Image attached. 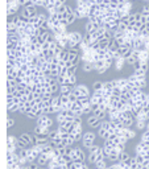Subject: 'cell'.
Returning <instances> with one entry per match:
<instances>
[{
	"label": "cell",
	"mask_w": 149,
	"mask_h": 169,
	"mask_svg": "<svg viewBox=\"0 0 149 169\" xmlns=\"http://www.w3.org/2000/svg\"><path fill=\"white\" fill-rule=\"evenodd\" d=\"M85 34H82L79 30H73V32L67 33V49L73 48H79L81 42L83 41Z\"/></svg>",
	"instance_id": "6da1fadb"
},
{
	"label": "cell",
	"mask_w": 149,
	"mask_h": 169,
	"mask_svg": "<svg viewBox=\"0 0 149 169\" xmlns=\"http://www.w3.org/2000/svg\"><path fill=\"white\" fill-rule=\"evenodd\" d=\"M96 133L93 132V131H86V132H83V137H82V147L83 148H87L89 149L91 145H94L95 144V140H96Z\"/></svg>",
	"instance_id": "7a4b0ae2"
},
{
	"label": "cell",
	"mask_w": 149,
	"mask_h": 169,
	"mask_svg": "<svg viewBox=\"0 0 149 169\" xmlns=\"http://www.w3.org/2000/svg\"><path fill=\"white\" fill-rule=\"evenodd\" d=\"M36 124L37 126H41V127H48L52 130V127L54 126V120L50 118V115H46V114H42L40 118L36 119Z\"/></svg>",
	"instance_id": "3957f363"
},
{
	"label": "cell",
	"mask_w": 149,
	"mask_h": 169,
	"mask_svg": "<svg viewBox=\"0 0 149 169\" xmlns=\"http://www.w3.org/2000/svg\"><path fill=\"white\" fill-rule=\"evenodd\" d=\"M74 94H77L78 96L79 95H85V96H91V91L87 84L85 83H79V84H75L74 86V90H73Z\"/></svg>",
	"instance_id": "277c9868"
},
{
	"label": "cell",
	"mask_w": 149,
	"mask_h": 169,
	"mask_svg": "<svg viewBox=\"0 0 149 169\" xmlns=\"http://www.w3.org/2000/svg\"><path fill=\"white\" fill-rule=\"evenodd\" d=\"M40 155H41V153H38L37 151L33 148V145H32V147H28V149H27V160H28L29 164L36 163Z\"/></svg>",
	"instance_id": "5b68a950"
},
{
	"label": "cell",
	"mask_w": 149,
	"mask_h": 169,
	"mask_svg": "<svg viewBox=\"0 0 149 169\" xmlns=\"http://www.w3.org/2000/svg\"><path fill=\"white\" fill-rule=\"evenodd\" d=\"M20 6H19V3L16 2H12V3H7V16H13L17 13V11L20 10Z\"/></svg>",
	"instance_id": "8992f818"
},
{
	"label": "cell",
	"mask_w": 149,
	"mask_h": 169,
	"mask_svg": "<svg viewBox=\"0 0 149 169\" xmlns=\"http://www.w3.org/2000/svg\"><path fill=\"white\" fill-rule=\"evenodd\" d=\"M100 122H102V120H100L98 116H95L94 114H91V115L87 116V126L91 127V128H98Z\"/></svg>",
	"instance_id": "52a82bcc"
},
{
	"label": "cell",
	"mask_w": 149,
	"mask_h": 169,
	"mask_svg": "<svg viewBox=\"0 0 149 169\" xmlns=\"http://www.w3.org/2000/svg\"><path fill=\"white\" fill-rule=\"evenodd\" d=\"M49 143V137L46 135H34V145H46Z\"/></svg>",
	"instance_id": "ba28073f"
},
{
	"label": "cell",
	"mask_w": 149,
	"mask_h": 169,
	"mask_svg": "<svg viewBox=\"0 0 149 169\" xmlns=\"http://www.w3.org/2000/svg\"><path fill=\"white\" fill-rule=\"evenodd\" d=\"M121 135L125 136L128 140H133L135 137H136V131L132 130V128H127V127H124V128H123V131H121Z\"/></svg>",
	"instance_id": "9c48e42d"
},
{
	"label": "cell",
	"mask_w": 149,
	"mask_h": 169,
	"mask_svg": "<svg viewBox=\"0 0 149 169\" xmlns=\"http://www.w3.org/2000/svg\"><path fill=\"white\" fill-rule=\"evenodd\" d=\"M124 65H127V61L123 56H120L119 58H116L115 61H113V66H115V69L117 70V72H120V70H123V68H124Z\"/></svg>",
	"instance_id": "30bf717a"
},
{
	"label": "cell",
	"mask_w": 149,
	"mask_h": 169,
	"mask_svg": "<svg viewBox=\"0 0 149 169\" xmlns=\"http://www.w3.org/2000/svg\"><path fill=\"white\" fill-rule=\"evenodd\" d=\"M49 156H48V155H45V153H41L40 156H38V159H37V164L40 167H44V168H46L48 167V164H49Z\"/></svg>",
	"instance_id": "8fae6325"
},
{
	"label": "cell",
	"mask_w": 149,
	"mask_h": 169,
	"mask_svg": "<svg viewBox=\"0 0 149 169\" xmlns=\"http://www.w3.org/2000/svg\"><path fill=\"white\" fill-rule=\"evenodd\" d=\"M74 90V86H70V84H62L59 87V95H70Z\"/></svg>",
	"instance_id": "7c38bea8"
},
{
	"label": "cell",
	"mask_w": 149,
	"mask_h": 169,
	"mask_svg": "<svg viewBox=\"0 0 149 169\" xmlns=\"http://www.w3.org/2000/svg\"><path fill=\"white\" fill-rule=\"evenodd\" d=\"M115 87H116V81H115V79H112V81H104L103 82V90H106V91L112 92V90Z\"/></svg>",
	"instance_id": "4fadbf2b"
},
{
	"label": "cell",
	"mask_w": 149,
	"mask_h": 169,
	"mask_svg": "<svg viewBox=\"0 0 149 169\" xmlns=\"http://www.w3.org/2000/svg\"><path fill=\"white\" fill-rule=\"evenodd\" d=\"M116 81V87L120 88V90H124V88L128 87V78H119L115 79Z\"/></svg>",
	"instance_id": "5bb4252c"
},
{
	"label": "cell",
	"mask_w": 149,
	"mask_h": 169,
	"mask_svg": "<svg viewBox=\"0 0 149 169\" xmlns=\"http://www.w3.org/2000/svg\"><path fill=\"white\" fill-rule=\"evenodd\" d=\"M82 70L83 73H91L94 72V64L93 62H82Z\"/></svg>",
	"instance_id": "9a60e30c"
},
{
	"label": "cell",
	"mask_w": 149,
	"mask_h": 169,
	"mask_svg": "<svg viewBox=\"0 0 149 169\" xmlns=\"http://www.w3.org/2000/svg\"><path fill=\"white\" fill-rule=\"evenodd\" d=\"M135 120L136 122H149V115H147L144 111H141L137 115H135Z\"/></svg>",
	"instance_id": "2e32d148"
},
{
	"label": "cell",
	"mask_w": 149,
	"mask_h": 169,
	"mask_svg": "<svg viewBox=\"0 0 149 169\" xmlns=\"http://www.w3.org/2000/svg\"><path fill=\"white\" fill-rule=\"evenodd\" d=\"M95 169H108V160L107 159H103V160H99L98 163L95 164Z\"/></svg>",
	"instance_id": "e0dca14e"
},
{
	"label": "cell",
	"mask_w": 149,
	"mask_h": 169,
	"mask_svg": "<svg viewBox=\"0 0 149 169\" xmlns=\"http://www.w3.org/2000/svg\"><path fill=\"white\" fill-rule=\"evenodd\" d=\"M119 8H120V10H124V11H125L127 13H128V15H131V13H132V12H131V11H132V10H133V3H132V2H131V0H129V2H128V3L123 4V6H120ZM119 8H117V10H119Z\"/></svg>",
	"instance_id": "ac0fdd59"
},
{
	"label": "cell",
	"mask_w": 149,
	"mask_h": 169,
	"mask_svg": "<svg viewBox=\"0 0 149 169\" xmlns=\"http://www.w3.org/2000/svg\"><path fill=\"white\" fill-rule=\"evenodd\" d=\"M95 30V26L93 24V21H90V20H87L86 21V24H85V33L87 34H91Z\"/></svg>",
	"instance_id": "d6986e66"
},
{
	"label": "cell",
	"mask_w": 149,
	"mask_h": 169,
	"mask_svg": "<svg viewBox=\"0 0 149 169\" xmlns=\"http://www.w3.org/2000/svg\"><path fill=\"white\" fill-rule=\"evenodd\" d=\"M139 61L141 62H149V52L148 50H140V54H139Z\"/></svg>",
	"instance_id": "ffe728a7"
},
{
	"label": "cell",
	"mask_w": 149,
	"mask_h": 169,
	"mask_svg": "<svg viewBox=\"0 0 149 169\" xmlns=\"http://www.w3.org/2000/svg\"><path fill=\"white\" fill-rule=\"evenodd\" d=\"M129 167L132 168V169H141V165L139 164V160H137V157H136V156L131 157V160H129Z\"/></svg>",
	"instance_id": "44dd1931"
},
{
	"label": "cell",
	"mask_w": 149,
	"mask_h": 169,
	"mask_svg": "<svg viewBox=\"0 0 149 169\" xmlns=\"http://www.w3.org/2000/svg\"><path fill=\"white\" fill-rule=\"evenodd\" d=\"M112 149H113V147H112V145L106 144V143L103 144V147H102V151H103V155H104V156H106V159L109 156V153L112 152Z\"/></svg>",
	"instance_id": "7402d4cb"
},
{
	"label": "cell",
	"mask_w": 149,
	"mask_h": 169,
	"mask_svg": "<svg viewBox=\"0 0 149 169\" xmlns=\"http://www.w3.org/2000/svg\"><path fill=\"white\" fill-rule=\"evenodd\" d=\"M15 124H16V119L12 116L11 114H8V116H7V128H8V130H11V128L15 127Z\"/></svg>",
	"instance_id": "603a6c76"
},
{
	"label": "cell",
	"mask_w": 149,
	"mask_h": 169,
	"mask_svg": "<svg viewBox=\"0 0 149 169\" xmlns=\"http://www.w3.org/2000/svg\"><path fill=\"white\" fill-rule=\"evenodd\" d=\"M129 160H131V156H129V153L127 152V151H124V152H121V153H120V156H119V161L129 164Z\"/></svg>",
	"instance_id": "cb8c5ba5"
},
{
	"label": "cell",
	"mask_w": 149,
	"mask_h": 169,
	"mask_svg": "<svg viewBox=\"0 0 149 169\" xmlns=\"http://www.w3.org/2000/svg\"><path fill=\"white\" fill-rule=\"evenodd\" d=\"M69 54H70V50L69 49H63L62 52L59 53V56H58V58L61 60V61H69Z\"/></svg>",
	"instance_id": "d4e9b609"
},
{
	"label": "cell",
	"mask_w": 149,
	"mask_h": 169,
	"mask_svg": "<svg viewBox=\"0 0 149 169\" xmlns=\"http://www.w3.org/2000/svg\"><path fill=\"white\" fill-rule=\"evenodd\" d=\"M77 82H78V77H77V74H71V75H69L66 84H70V86H75V84H78Z\"/></svg>",
	"instance_id": "484cf974"
},
{
	"label": "cell",
	"mask_w": 149,
	"mask_h": 169,
	"mask_svg": "<svg viewBox=\"0 0 149 169\" xmlns=\"http://www.w3.org/2000/svg\"><path fill=\"white\" fill-rule=\"evenodd\" d=\"M129 50H131V48H129L128 44H123V45H120L119 49H117V52L120 53V56H124L125 53H128Z\"/></svg>",
	"instance_id": "4316f807"
},
{
	"label": "cell",
	"mask_w": 149,
	"mask_h": 169,
	"mask_svg": "<svg viewBox=\"0 0 149 169\" xmlns=\"http://www.w3.org/2000/svg\"><path fill=\"white\" fill-rule=\"evenodd\" d=\"M7 145H17V136H13L10 133L7 136Z\"/></svg>",
	"instance_id": "83f0119b"
},
{
	"label": "cell",
	"mask_w": 149,
	"mask_h": 169,
	"mask_svg": "<svg viewBox=\"0 0 149 169\" xmlns=\"http://www.w3.org/2000/svg\"><path fill=\"white\" fill-rule=\"evenodd\" d=\"M143 111V103H133L132 104V112L133 115H137L139 112Z\"/></svg>",
	"instance_id": "f1b7e54d"
},
{
	"label": "cell",
	"mask_w": 149,
	"mask_h": 169,
	"mask_svg": "<svg viewBox=\"0 0 149 169\" xmlns=\"http://www.w3.org/2000/svg\"><path fill=\"white\" fill-rule=\"evenodd\" d=\"M93 90L94 91L103 90V81H94L93 82Z\"/></svg>",
	"instance_id": "f546056e"
},
{
	"label": "cell",
	"mask_w": 149,
	"mask_h": 169,
	"mask_svg": "<svg viewBox=\"0 0 149 169\" xmlns=\"http://www.w3.org/2000/svg\"><path fill=\"white\" fill-rule=\"evenodd\" d=\"M147 123L148 122H136V130L137 131H145L147 130Z\"/></svg>",
	"instance_id": "4dcf8cb0"
},
{
	"label": "cell",
	"mask_w": 149,
	"mask_h": 169,
	"mask_svg": "<svg viewBox=\"0 0 149 169\" xmlns=\"http://www.w3.org/2000/svg\"><path fill=\"white\" fill-rule=\"evenodd\" d=\"M87 151H89V153H99V152H102V147L94 144V145H91Z\"/></svg>",
	"instance_id": "1f68e13d"
},
{
	"label": "cell",
	"mask_w": 149,
	"mask_h": 169,
	"mask_svg": "<svg viewBox=\"0 0 149 169\" xmlns=\"http://www.w3.org/2000/svg\"><path fill=\"white\" fill-rule=\"evenodd\" d=\"M140 62H141V61H140ZM148 70H149V64H148V62H141L140 70H136V72H141V73H144V74H147Z\"/></svg>",
	"instance_id": "d6a6232c"
},
{
	"label": "cell",
	"mask_w": 149,
	"mask_h": 169,
	"mask_svg": "<svg viewBox=\"0 0 149 169\" xmlns=\"http://www.w3.org/2000/svg\"><path fill=\"white\" fill-rule=\"evenodd\" d=\"M102 68H106V66H104V60H99V61H95V62H94L95 72H98V70L102 69Z\"/></svg>",
	"instance_id": "836d02e7"
},
{
	"label": "cell",
	"mask_w": 149,
	"mask_h": 169,
	"mask_svg": "<svg viewBox=\"0 0 149 169\" xmlns=\"http://www.w3.org/2000/svg\"><path fill=\"white\" fill-rule=\"evenodd\" d=\"M75 20H77V16H75V15H74V13H73V15H70V16L67 17V19L63 21V23H65V24H66V25L69 26V25L74 24V21H75Z\"/></svg>",
	"instance_id": "e575fe53"
},
{
	"label": "cell",
	"mask_w": 149,
	"mask_h": 169,
	"mask_svg": "<svg viewBox=\"0 0 149 169\" xmlns=\"http://www.w3.org/2000/svg\"><path fill=\"white\" fill-rule=\"evenodd\" d=\"M78 68H79V64H73V65H71V68H69V69H67L69 75H71V74H77Z\"/></svg>",
	"instance_id": "d590c367"
},
{
	"label": "cell",
	"mask_w": 149,
	"mask_h": 169,
	"mask_svg": "<svg viewBox=\"0 0 149 169\" xmlns=\"http://www.w3.org/2000/svg\"><path fill=\"white\" fill-rule=\"evenodd\" d=\"M25 116H27L28 119H30V120H36V119H37V115H36V112H34V111H32V110L28 111V112L25 114Z\"/></svg>",
	"instance_id": "8d00e7d4"
},
{
	"label": "cell",
	"mask_w": 149,
	"mask_h": 169,
	"mask_svg": "<svg viewBox=\"0 0 149 169\" xmlns=\"http://www.w3.org/2000/svg\"><path fill=\"white\" fill-rule=\"evenodd\" d=\"M125 61H127V65H129V66H133V65H135V64H136V62H137L139 60H137V58H136V57H133V56H131V57H129V58H127Z\"/></svg>",
	"instance_id": "74e56055"
},
{
	"label": "cell",
	"mask_w": 149,
	"mask_h": 169,
	"mask_svg": "<svg viewBox=\"0 0 149 169\" xmlns=\"http://www.w3.org/2000/svg\"><path fill=\"white\" fill-rule=\"evenodd\" d=\"M123 36H124V32H121L119 29H117L116 32H113V40H120V38H123Z\"/></svg>",
	"instance_id": "f35d334b"
},
{
	"label": "cell",
	"mask_w": 149,
	"mask_h": 169,
	"mask_svg": "<svg viewBox=\"0 0 149 169\" xmlns=\"http://www.w3.org/2000/svg\"><path fill=\"white\" fill-rule=\"evenodd\" d=\"M119 7H120V4L117 0H111V3H109V8H111V10H117Z\"/></svg>",
	"instance_id": "ab89813d"
},
{
	"label": "cell",
	"mask_w": 149,
	"mask_h": 169,
	"mask_svg": "<svg viewBox=\"0 0 149 169\" xmlns=\"http://www.w3.org/2000/svg\"><path fill=\"white\" fill-rule=\"evenodd\" d=\"M141 13L145 16H149V4H144L141 8Z\"/></svg>",
	"instance_id": "60d3db41"
},
{
	"label": "cell",
	"mask_w": 149,
	"mask_h": 169,
	"mask_svg": "<svg viewBox=\"0 0 149 169\" xmlns=\"http://www.w3.org/2000/svg\"><path fill=\"white\" fill-rule=\"evenodd\" d=\"M73 124H77V126H82V116H75V118H74Z\"/></svg>",
	"instance_id": "b9f144b4"
},
{
	"label": "cell",
	"mask_w": 149,
	"mask_h": 169,
	"mask_svg": "<svg viewBox=\"0 0 149 169\" xmlns=\"http://www.w3.org/2000/svg\"><path fill=\"white\" fill-rule=\"evenodd\" d=\"M128 141H129V140L127 139L125 136H123V135H120V136H119V143H121V144H125V145H127V143H128Z\"/></svg>",
	"instance_id": "7bdbcfd3"
},
{
	"label": "cell",
	"mask_w": 149,
	"mask_h": 169,
	"mask_svg": "<svg viewBox=\"0 0 149 169\" xmlns=\"http://www.w3.org/2000/svg\"><path fill=\"white\" fill-rule=\"evenodd\" d=\"M107 70H108L107 68H102V69H99V70H98V72H96V73H98V74H104V73L107 72Z\"/></svg>",
	"instance_id": "ee69618b"
},
{
	"label": "cell",
	"mask_w": 149,
	"mask_h": 169,
	"mask_svg": "<svg viewBox=\"0 0 149 169\" xmlns=\"http://www.w3.org/2000/svg\"><path fill=\"white\" fill-rule=\"evenodd\" d=\"M145 102L149 103V92H147V98H145Z\"/></svg>",
	"instance_id": "f6af8a7d"
},
{
	"label": "cell",
	"mask_w": 149,
	"mask_h": 169,
	"mask_svg": "<svg viewBox=\"0 0 149 169\" xmlns=\"http://www.w3.org/2000/svg\"><path fill=\"white\" fill-rule=\"evenodd\" d=\"M147 131H149V122L147 123Z\"/></svg>",
	"instance_id": "bcb514c9"
},
{
	"label": "cell",
	"mask_w": 149,
	"mask_h": 169,
	"mask_svg": "<svg viewBox=\"0 0 149 169\" xmlns=\"http://www.w3.org/2000/svg\"><path fill=\"white\" fill-rule=\"evenodd\" d=\"M148 156H149V149H148Z\"/></svg>",
	"instance_id": "7dc6e473"
},
{
	"label": "cell",
	"mask_w": 149,
	"mask_h": 169,
	"mask_svg": "<svg viewBox=\"0 0 149 169\" xmlns=\"http://www.w3.org/2000/svg\"><path fill=\"white\" fill-rule=\"evenodd\" d=\"M148 21H149V16H148Z\"/></svg>",
	"instance_id": "c3c4849f"
},
{
	"label": "cell",
	"mask_w": 149,
	"mask_h": 169,
	"mask_svg": "<svg viewBox=\"0 0 149 169\" xmlns=\"http://www.w3.org/2000/svg\"><path fill=\"white\" fill-rule=\"evenodd\" d=\"M136 2H139V0H136Z\"/></svg>",
	"instance_id": "681fc988"
},
{
	"label": "cell",
	"mask_w": 149,
	"mask_h": 169,
	"mask_svg": "<svg viewBox=\"0 0 149 169\" xmlns=\"http://www.w3.org/2000/svg\"><path fill=\"white\" fill-rule=\"evenodd\" d=\"M148 4H149V3H148Z\"/></svg>",
	"instance_id": "f907efd6"
}]
</instances>
